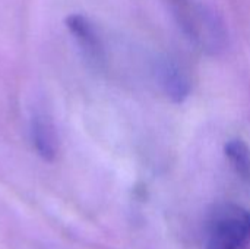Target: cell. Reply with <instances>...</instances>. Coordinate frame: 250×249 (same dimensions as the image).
<instances>
[{"label": "cell", "instance_id": "obj_1", "mask_svg": "<svg viewBox=\"0 0 250 249\" xmlns=\"http://www.w3.org/2000/svg\"><path fill=\"white\" fill-rule=\"evenodd\" d=\"M182 28L201 50L217 54L226 47V29L218 16L192 0H174Z\"/></svg>", "mask_w": 250, "mask_h": 249}, {"label": "cell", "instance_id": "obj_2", "mask_svg": "<svg viewBox=\"0 0 250 249\" xmlns=\"http://www.w3.org/2000/svg\"><path fill=\"white\" fill-rule=\"evenodd\" d=\"M249 242V210L239 205H224L214 213L205 249H245Z\"/></svg>", "mask_w": 250, "mask_h": 249}, {"label": "cell", "instance_id": "obj_3", "mask_svg": "<svg viewBox=\"0 0 250 249\" xmlns=\"http://www.w3.org/2000/svg\"><path fill=\"white\" fill-rule=\"evenodd\" d=\"M151 75L161 91L174 103H182L190 91V82L185 69L167 56L155 57L151 66Z\"/></svg>", "mask_w": 250, "mask_h": 249}, {"label": "cell", "instance_id": "obj_4", "mask_svg": "<svg viewBox=\"0 0 250 249\" xmlns=\"http://www.w3.org/2000/svg\"><path fill=\"white\" fill-rule=\"evenodd\" d=\"M67 28L83 53L95 63L104 62V45L94 23L83 15L73 13L66 19Z\"/></svg>", "mask_w": 250, "mask_h": 249}, {"label": "cell", "instance_id": "obj_5", "mask_svg": "<svg viewBox=\"0 0 250 249\" xmlns=\"http://www.w3.org/2000/svg\"><path fill=\"white\" fill-rule=\"evenodd\" d=\"M31 139L40 157L47 161L57 154V134L51 119L44 112H35L31 117Z\"/></svg>", "mask_w": 250, "mask_h": 249}, {"label": "cell", "instance_id": "obj_6", "mask_svg": "<svg viewBox=\"0 0 250 249\" xmlns=\"http://www.w3.org/2000/svg\"><path fill=\"white\" fill-rule=\"evenodd\" d=\"M226 156L236 170V173L245 179L250 181V150L249 147L240 139H231L226 144Z\"/></svg>", "mask_w": 250, "mask_h": 249}]
</instances>
